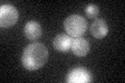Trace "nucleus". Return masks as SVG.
<instances>
[{
  "instance_id": "6",
  "label": "nucleus",
  "mask_w": 125,
  "mask_h": 83,
  "mask_svg": "<svg viewBox=\"0 0 125 83\" xmlns=\"http://www.w3.org/2000/svg\"><path fill=\"white\" fill-rule=\"evenodd\" d=\"M90 30H91L92 35L96 38H103L104 37H106V34L108 33L107 24L103 19L94 20Z\"/></svg>"
},
{
  "instance_id": "1",
  "label": "nucleus",
  "mask_w": 125,
  "mask_h": 83,
  "mask_svg": "<svg viewBox=\"0 0 125 83\" xmlns=\"http://www.w3.org/2000/svg\"><path fill=\"white\" fill-rule=\"evenodd\" d=\"M48 60V50L41 43H32L23 50L21 61L28 71H36L43 68Z\"/></svg>"
},
{
  "instance_id": "9",
  "label": "nucleus",
  "mask_w": 125,
  "mask_h": 83,
  "mask_svg": "<svg viewBox=\"0 0 125 83\" xmlns=\"http://www.w3.org/2000/svg\"><path fill=\"white\" fill-rule=\"evenodd\" d=\"M99 14V7L95 4H89L85 7V15L88 16V18L93 19L97 17V15Z\"/></svg>"
},
{
  "instance_id": "7",
  "label": "nucleus",
  "mask_w": 125,
  "mask_h": 83,
  "mask_svg": "<svg viewBox=\"0 0 125 83\" xmlns=\"http://www.w3.org/2000/svg\"><path fill=\"white\" fill-rule=\"evenodd\" d=\"M72 37L68 34H58L53 38V47L58 52H68L71 49Z\"/></svg>"
},
{
  "instance_id": "8",
  "label": "nucleus",
  "mask_w": 125,
  "mask_h": 83,
  "mask_svg": "<svg viewBox=\"0 0 125 83\" xmlns=\"http://www.w3.org/2000/svg\"><path fill=\"white\" fill-rule=\"evenodd\" d=\"M24 34L30 41H36V39L41 37L42 27L36 21H29L26 23V25L24 27Z\"/></svg>"
},
{
  "instance_id": "3",
  "label": "nucleus",
  "mask_w": 125,
  "mask_h": 83,
  "mask_svg": "<svg viewBox=\"0 0 125 83\" xmlns=\"http://www.w3.org/2000/svg\"><path fill=\"white\" fill-rule=\"evenodd\" d=\"M19 19V13L15 6L10 4H3L0 7V26L9 28L14 26Z\"/></svg>"
},
{
  "instance_id": "5",
  "label": "nucleus",
  "mask_w": 125,
  "mask_h": 83,
  "mask_svg": "<svg viewBox=\"0 0 125 83\" xmlns=\"http://www.w3.org/2000/svg\"><path fill=\"white\" fill-rule=\"evenodd\" d=\"M72 52L79 57L85 56L90 52V43L83 37H74L71 44Z\"/></svg>"
},
{
  "instance_id": "2",
  "label": "nucleus",
  "mask_w": 125,
  "mask_h": 83,
  "mask_svg": "<svg viewBox=\"0 0 125 83\" xmlns=\"http://www.w3.org/2000/svg\"><path fill=\"white\" fill-rule=\"evenodd\" d=\"M64 27L71 37H80L88 28L87 20L79 15H71L65 20Z\"/></svg>"
},
{
  "instance_id": "4",
  "label": "nucleus",
  "mask_w": 125,
  "mask_h": 83,
  "mask_svg": "<svg viewBox=\"0 0 125 83\" xmlns=\"http://www.w3.org/2000/svg\"><path fill=\"white\" fill-rule=\"evenodd\" d=\"M92 81V75L88 70L83 68H75L71 70L67 76L69 83H87Z\"/></svg>"
}]
</instances>
